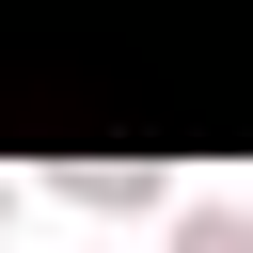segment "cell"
I'll return each instance as SVG.
<instances>
[{
  "mask_svg": "<svg viewBox=\"0 0 253 253\" xmlns=\"http://www.w3.org/2000/svg\"><path fill=\"white\" fill-rule=\"evenodd\" d=\"M190 253H253V237H237V221H206V237H190Z\"/></svg>",
  "mask_w": 253,
  "mask_h": 253,
  "instance_id": "6da1fadb",
  "label": "cell"
}]
</instances>
